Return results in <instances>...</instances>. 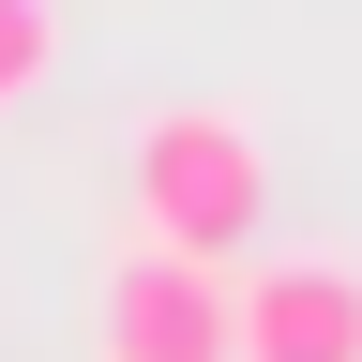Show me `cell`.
<instances>
[{"instance_id": "cell-1", "label": "cell", "mask_w": 362, "mask_h": 362, "mask_svg": "<svg viewBox=\"0 0 362 362\" xmlns=\"http://www.w3.org/2000/svg\"><path fill=\"white\" fill-rule=\"evenodd\" d=\"M121 181H136V242H181V257H257L272 242V136H257V106H151Z\"/></svg>"}, {"instance_id": "cell-2", "label": "cell", "mask_w": 362, "mask_h": 362, "mask_svg": "<svg viewBox=\"0 0 362 362\" xmlns=\"http://www.w3.org/2000/svg\"><path fill=\"white\" fill-rule=\"evenodd\" d=\"M90 362H226V257L121 242L90 272Z\"/></svg>"}, {"instance_id": "cell-3", "label": "cell", "mask_w": 362, "mask_h": 362, "mask_svg": "<svg viewBox=\"0 0 362 362\" xmlns=\"http://www.w3.org/2000/svg\"><path fill=\"white\" fill-rule=\"evenodd\" d=\"M226 362H362V257H226Z\"/></svg>"}, {"instance_id": "cell-4", "label": "cell", "mask_w": 362, "mask_h": 362, "mask_svg": "<svg viewBox=\"0 0 362 362\" xmlns=\"http://www.w3.org/2000/svg\"><path fill=\"white\" fill-rule=\"evenodd\" d=\"M45 76H61V0H0V121L45 106Z\"/></svg>"}]
</instances>
